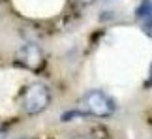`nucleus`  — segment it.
<instances>
[{
	"mask_svg": "<svg viewBox=\"0 0 152 139\" xmlns=\"http://www.w3.org/2000/svg\"><path fill=\"white\" fill-rule=\"evenodd\" d=\"M51 103V90L43 83H30L21 94V107L26 115H38Z\"/></svg>",
	"mask_w": 152,
	"mask_h": 139,
	"instance_id": "f257e3e1",
	"label": "nucleus"
},
{
	"mask_svg": "<svg viewBox=\"0 0 152 139\" xmlns=\"http://www.w3.org/2000/svg\"><path fill=\"white\" fill-rule=\"evenodd\" d=\"M81 102H83L86 113L92 115V117H98V119H109L116 111L113 98L107 96L103 90H88Z\"/></svg>",
	"mask_w": 152,
	"mask_h": 139,
	"instance_id": "f03ea898",
	"label": "nucleus"
},
{
	"mask_svg": "<svg viewBox=\"0 0 152 139\" xmlns=\"http://www.w3.org/2000/svg\"><path fill=\"white\" fill-rule=\"evenodd\" d=\"M15 62L23 68L30 70V72H39L45 64L43 51L39 49L36 43H25L15 53Z\"/></svg>",
	"mask_w": 152,
	"mask_h": 139,
	"instance_id": "7ed1b4c3",
	"label": "nucleus"
},
{
	"mask_svg": "<svg viewBox=\"0 0 152 139\" xmlns=\"http://www.w3.org/2000/svg\"><path fill=\"white\" fill-rule=\"evenodd\" d=\"M135 17L141 21L145 30H150L152 28V0H145V2H141V6L135 10Z\"/></svg>",
	"mask_w": 152,
	"mask_h": 139,
	"instance_id": "20e7f679",
	"label": "nucleus"
},
{
	"mask_svg": "<svg viewBox=\"0 0 152 139\" xmlns=\"http://www.w3.org/2000/svg\"><path fill=\"white\" fill-rule=\"evenodd\" d=\"M145 86H147V89H152V64H150V70H148V77L145 81Z\"/></svg>",
	"mask_w": 152,
	"mask_h": 139,
	"instance_id": "39448f33",
	"label": "nucleus"
},
{
	"mask_svg": "<svg viewBox=\"0 0 152 139\" xmlns=\"http://www.w3.org/2000/svg\"><path fill=\"white\" fill-rule=\"evenodd\" d=\"M0 139H6V128L0 124Z\"/></svg>",
	"mask_w": 152,
	"mask_h": 139,
	"instance_id": "423d86ee",
	"label": "nucleus"
},
{
	"mask_svg": "<svg viewBox=\"0 0 152 139\" xmlns=\"http://www.w3.org/2000/svg\"><path fill=\"white\" fill-rule=\"evenodd\" d=\"M79 2H81V4H85V6H88V4H94L96 0H79Z\"/></svg>",
	"mask_w": 152,
	"mask_h": 139,
	"instance_id": "0eeeda50",
	"label": "nucleus"
},
{
	"mask_svg": "<svg viewBox=\"0 0 152 139\" xmlns=\"http://www.w3.org/2000/svg\"><path fill=\"white\" fill-rule=\"evenodd\" d=\"M21 139H28V137H21Z\"/></svg>",
	"mask_w": 152,
	"mask_h": 139,
	"instance_id": "6e6552de",
	"label": "nucleus"
}]
</instances>
